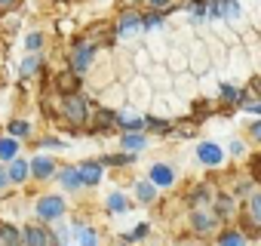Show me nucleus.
Instances as JSON below:
<instances>
[{
	"label": "nucleus",
	"instance_id": "nucleus-18",
	"mask_svg": "<svg viewBox=\"0 0 261 246\" xmlns=\"http://www.w3.org/2000/svg\"><path fill=\"white\" fill-rule=\"evenodd\" d=\"M218 246H246V237L240 231H224L218 237Z\"/></svg>",
	"mask_w": 261,
	"mask_h": 246
},
{
	"label": "nucleus",
	"instance_id": "nucleus-11",
	"mask_svg": "<svg viewBox=\"0 0 261 246\" xmlns=\"http://www.w3.org/2000/svg\"><path fill=\"white\" fill-rule=\"evenodd\" d=\"M59 179H62V185H65V188H71V191L83 185V179H80V169H74V166H65Z\"/></svg>",
	"mask_w": 261,
	"mask_h": 246
},
{
	"label": "nucleus",
	"instance_id": "nucleus-27",
	"mask_svg": "<svg viewBox=\"0 0 261 246\" xmlns=\"http://www.w3.org/2000/svg\"><path fill=\"white\" fill-rule=\"evenodd\" d=\"M249 169H252V176L261 182V154H255V157H252V166H249Z\"/></svg>",
	"mask_w": 261,
	"mask_h": 246
},
{
	"label": "nucleus",
	"instance_id": "nucleus-20",
	"mask_svg": "<svg viewBox=\"0 0 261 246\" xmlns=\"http://www.w3.org/2000/svg\"><path fill=\"white\" fill-rule=\"evenodd\" d=\"M7 173H10V182H22V179L28 176V163H25V160H13V166H10Z\"/></svg>",
	"mask_w": 261,
	"mask_h": 246
},
{
	"label": "nucleus",
	"instance_id": "nucleus-34",
	"mask_svg": "<svg viewBox=\"0 0 261 246\" xmlns=\"http://www.w3.org/2000/svg\"><path fill=\"white\" fill-rule=\"evenodd\" d=\"M7 182H10V173H7V169H0V188H4Z\"/></svg>",
	"mask_w": 261,
	"mask_h": 246
},
{
	"label": "nucleus",
	"instance_id": "nucleus-19",
	"mask_svg": "<svg viewBox=\"0 0 261 246\" xmlns=\"http://www.w3.org/2000/svg\"><path fill=\"white\" fill-rule=\"evenodd\" d=\"M154 194H157V191H154V182H139V185H136V197H139L142 203H151Z\"/></svg>",
	"mask_w": 261,
	"mask_h": 246
},
{
	"label": "nucleus",
	"instance_id": "nucleus-9",
	"mask_svg": "<svg viewBox=\"0 0 261 246\" xmlns=\"http://www.w3.org/2000/svg\"><path fill=\"white\" fill-rule=\"evenodd\" d=\"M139 25H142V16H139V13H126V16L120 19L117 31H120V34H133V31H136Z\"/></svg>",
	"mask_w": 261,
	"mask_h": 246
},
{
	"label": "nucleus",
	"instance_id": "nucleus-24",
	"mask_svg": "<svg viewBox=\"0 0 261 246\" xmlns=\"http://www.w3.org/2000/svg\"><path fill=\"white\" fill-rule=\"evenodd\" d=\"M77 240H80V246H95V231H89V228H77Z\"/></svg>",
	"mask_w": 261,
	"mask_h": 246
},
{
	"label": "nucleus",
	"instance_id": "nucleus-8",
	"mask_svg": "<svg viewBox=\"0 0 261 246\" xmlns=\"http://www.w3.org/2000/svg\"><path fill=\"white\" fill-rule=\"evenodd\" d=\"M80 179H83V185H98L101 166H98V163H83V166H80Z\"/></svg>",
	"mask_w": 261,
	"mask_h": 246
},
{
	"label": "nucleus",
	"instance_id": "nucleus-33",
	"mask_svg": "<svg viewBox=\"0 0 261 246\" xmlns=\"http://www.w3.org/2000/svg\"><path fill=\"white\" fill-rule=\"evenodd\" d=\"M151 7H154V10H166V7H169V0H151Z\"/></svg>",
	"mask_w": 261,
	"mask_h": 246
},
{
	"label": "nucleus",
	"instance_id": "nucleus-3",
	"mask_svg": "<svg viewBox=\"0 0 261 246\" xmlns=\"http://www.w3.org/2000/svg\"><path fill=\"white\" fill-rule=\"evenodd\" d=\"M65 114H68L74 123H83V120H86V102H83L80 95L65 99Z\"/></svg>",
	"mask_w": 261,
	"mask_h": 246
},
{
	"label": "nucleus",
	"instance_id": "nucleus-17",
	"mask_svg": "<svg viewBox=\"0 0 261 246\" xmlns=\"http://www.w3.org/2000/svg\"><path fill=\"white\" fill-rule=\"evenodd\" d=\"M221 99H224L227 105H240V102L246 99V92H240L237 86H230V83H224V86H221Z\"/></svg>",
	"mask_w": 261,
	"mask_h": 246
},
{
	"label": "nucleus",
	"instance_id": "nucleus-28",
	"mask_svg": "<svg viewBox=\"0 0 261 246\" xmlns=\"http://www.w3.org/2000/svg\"><path fill=\"white\" fill-rule=\"evenodd\" d=\"M40 43H43V37H40V34H28V40H25V46H28V50H37Z\"/></svg>",
	"mask_w": 261,
	"mask_h": 246
},
{
	"label": "nucleus",
	"instance_id": "nucleus-4",
	"mask_svg": "<svg viewBox=\"0 0 261 246\" xmlns=\"http://www.w3.org/2000/svg\"><path fill=\"white\" fill-rule=\"evenodd\" d=\"M246 222H252L255 228H261V191L249 194V203H246Z\"/></svg>",
	"mask_w": 261,
	"mask_h": 246
},
{
	"label": "nucleus",
	"instance_id": "nucleus-7",
	"mask_svg": "<svg viewBox=\"0 0 261 246\" xmlns=\"http://www.w3.org/2000/svg\"><path fill=\"white\" fill-rule=\"evenodd\" d=\"M215 225H218V215H215V212H194V231L206 234V231H212Z\"/></svg>",
	"mask_w": 261,
	"mask_h": 246
},
{
	"label": "nucleus",
	"instance_id": "nucleus-5",
	"mask_svg": "<svg viewBox=\"0 0 261 246\" xmlns=\"http://www.w3.org/2000/svg\"><path fill=\"white\" fill-rule=\"evenodd\" d=\"M151 182L160 185V188H169L175 182V176H172V169L166 163H157V166H151Z\"/></svg>",
	"mask_w": 261,
	"mask_h": 246
},
{
	"label": "nucleus",
	"instance_id": "nucleus-31",
	"mask_svg": "<svg viewBox=\"0 0 261 246\" xmlns=\"http://www.w3.org/2000/svg\"><path fill=\"white\" fill-rule=\"evenodd\" d=\"M249 133H252V139H255V142H261V120H258V123H252V130H249Z\"/></svg>",
	"mask_w": 261,
	"mask_h": 246
},
{
	"label": "nucleus",
	"instance_id": "nucleus-2",
	"mask_svg": "<svg viewBox=\"0 0 261 246\" xmlns=\"http://www.w3.org/2000/svg\"><path fill=\"white\" fill-rule=\"evenodd\" d=\"M37 215L46 218V222L65 215V200H62V197H43V200L37 203Z\"/></svg>",
	"mask_w": 261,
	"mask_h": 246
},
{
	"label": "nucleus",
	"instance_id": "nucleus-29",
	"mask_svg": "<svg viewBox=\"0 0 261 246\" xmlns=\"http://www.w3.org/2000/svg\"><path fill=\"white\" fill-rule=\"evenodd\" d=\"M37 71V59H25L22 62V74H34Z\"/></svg>",
	"mask_w": 261,
	"mask_h": 246
},
{
	"label": "nucleus",
	"instance_id": "nucleus-25",
	"mask_svg": "<svg viewBox=\"0 0 261 246\" xmlns=\"http://www.w3.org/2000/svg\"><path fill=\"white\" fill-rule=\"evenodd\" d=\"M142 25H145L148 31H154V28H160V25H163V16H160V13H151V16H145V19H142Z\"/></svg>",
	"mask_w": 261,
	"mask_h": 246
},
{
	"label": "nucleus",
	"instance_id": "nucleus-35",
	"mask_svg": "<svg viewBox=\"0 0 261 246\" xmlns=\"http://www.w3.org/2000/svg\"><path fill=\"white\" fill-rule=\"evenodd\" d=\"M0 4H10V0H0Z\"/></svg>",
	"mask_w": 261,
	"mask_h": 246
},
{
	"label": "nucleus",
	"instance_id": "nucleus-21",
	"mask_svg": "<svg viewBox=\"0 0 261 246\" xmlns=\"http://www.w3.org/2000/svg\"><path fill=\"white\" fill-rule=\"evenodd\" d=\"M108 209H111V212H126V197H123L120 191L108 194Z\"/></svg>",
	"mask_w": 261,
	"mask_h": 246
},
{
	"label": "nucleus",
	"instance_id": "nucleus-12",
	"mask_svg": "<svg viewBox=\"0 0 261 246\" xmlns=\"http://www.w3.org/2000/svg\"><path fill=\"white\" fill-rule=\"evenodd\" d=\"M123 148H126L129 154H139V151L145 148V136H139V133H126V136H123Z\"/></svg>",
	"mask_w": 261,
	"mask_h": 246
},
{
	"label": "nucleus",
	"instance_id": "nucleus-32",
	"mask_svg": "<svg viewBox=\"0 0 261 246\" xmlns=\"http://www.w3.org/2000/svg\"><path fill=\"white\" fill-rule=\"evenodd\" d=\"M246 111L249 114H261V102H246Z\"/></svg>",
	"mask_w": 261,
	"mask_h": 246
},
{
	"label": "nucleus",
	"instance_id": "nucleus-6",
	"mask_svg": "<svg viewBox=\"0 0 261 246\" xmlns=\"http://www.w3.org/2000/svg\"><path fill=\"white\" fill-rule=\"evenodd\" d=\"M25 243H28V246H56L53 237H49L43 228H28V231H25Z\"/></svg>",
	"mask_w": 261,
	"mask_h": 246
},
{
	"label": "nucleus",
	"instance_id": "nucleus-23",
	"mask_svg": "<svg viewBox=\"0 0 261 246\" xmlns=\"http://www.w3.org/2000/svg\"><path fill=\"white\" fill-rule=\"evenodd\" d=\"M0 240H7V246H19V231L16 228H10V225H4V228H0Z\"/></svg>",
	"mask_w": 261,
	"mask_h": 246
},
{
	"label": "nucleus",
	"instance_id": "nucleus-1",
	"mask_svg": "<svg viewBox=\"0 0 261 246\" xmlns=\"http://www.w3.org/2000/svg\"><path fill=\"white\" fill-rule=\"evenodd\" d=\"M197 160L206 163V166H218V163L224 160V148H218L215 142H200V148H197Z\"/></svg>",
	"mask_w": 261,
	"mask_h": 246
},
{
	"label": "nucleus",
	"instance_id": "nucleus-13",
	"mask_svg": "<svg viewBox=\"0 0 261 246\" xmlns=\"http://www.w3.org/2000/svg\"><path fill=\"white\" fill-rule=\"evenodd\" d=\"M120 127H123V130H129V133H139V130H145V127H148V123H145L142 117H136V114H123V117H120Z\"/></svg>",
	"mask_w": 261,
	"mask_h": 246
},
{
	"label": "nucleus",
	"instance_id": "nucleus-15",
	"mask_svg": "<svg viewBox=\"0 0 261 246\" xmlns=\"http://www.w3.org/2000/svg\"><path fill=\"white\" fill-rule=\"evenodd\" d=\"M16 151H19V142L13 136L0 139V157H4V160H16Z\"/></svg>",
	"mask_w": 261,
	"mask_h": 246
},
{
	"label": "nucleus",
	"instance_id": "nucleus-30",
	"mask_svg": "<svg viewBox=\"0 0 261 246\" xmlns=\"http://www.w3.org/2000/svg\"><path fill=\"white\" fill-rule=\"evenodd\" d=\"M148 123H151V130H157V133H166V130H169L163 120H148Z\"/></svg>",
	"mask_w": 261,
	"mask_h": 246
},
{
	"label": "nucleus",
	"instance_id": "nucleus-16",
	"mask_svg": "<svg viewBox=\"0 0 261 246\" xmlns=\"http://www.w3.org/2000/svg\"><path fill=\"white\" fill-rule=\"evenodd\" d=\"M89 62H92V46H80V50L74 53V68H77V71H86Z\"/></svg>",
	"mask_w": 261,
	"mask_h": 246
},
{
	"label": "nucleus",
	"instance_id": "nucleus-14",
	"mask_svg": "<svg viewBox=\"0 0 261 246\" xmlns=\"http://www.w3.org/2000/svg\"><path fill=\"white\" fill-rule=\"evenodd\" d=\"M230 212H233V197H230V194H221V197L215 200V215H218V218H227Z\"/></svg>",
	"mask_w": 261,
	"mask_h": 246
},
{
	"label": "nucleus",
	"instance_id": "nucleus-10",
	"mask_svg": "<svg viewBox=\"0 0 261 246\" xmlns=\"http://www.w3.org/2000/svg\"><path fill=\"white\" fill-rule=\"evenodd\" d=\"M31 173H34L37 179H49V176H53V160H49V157H34Z\"/></svg>",
	"mask_w": 261,
	"mask_h": 246
},
{
	"label": "nucleus",
	"instance_id": "nucleus-22",
	"mask_svg": "<svg viewBox=\"0 0 261 246\" xmlns=\"http://www.w3.org/2000/svg\"><path fill=\"white\" fill-rule=\"evenodd\" d=\"M209 194H212L209 185H200V188L191 194V203H194V206H206V203H209Z\"/></svg>",
	"mask_w": 261,
	"mask_h": 246
},
{
	"label": "nucleus",
	"instance_id": "nucleus-26",
	"mask_svg": "<svg viewBox=\"0 0 261 246\" xmlns=\"http://www.w3.org/2000/svg\"><path fill=\"white\" fill-rule=\"evenodd\" d=\"M28 130H31V127H28V123H22V120H19V123H10V136H13V139L28 136Z\"/></svg>",
	"mask_w": 261,
	"mask_h": 246
}]
</instances>
